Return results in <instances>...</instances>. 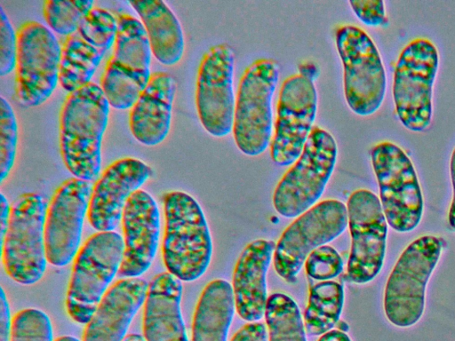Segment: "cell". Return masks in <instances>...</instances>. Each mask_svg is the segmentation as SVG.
<instances>
[{"label": "cell", "mask_w": 455, "mask_h": 341, "mask_svg": "<svg viewBox=\"0 0 455 341\" xmlns=\"http://www.w3.org/2000/svg\"><path fill=\"white\" fill-rule=\"evenodd\" d=\"M117 17L109 11L93 7L78 29L61 44L59 84L72 92L92 82L107 52L115 44Z\"/></svg>", "instance_id": "cell-17"}, {"label": "cell", "mask_w": 455, "mask_h": 341, "mask_svg": "<svg viewBox=\"0 0 455 341\" xmlns=\"http://www.w3.org/2000/svg\"><path fill=\"white\" fill-rule=\"evenodd\" d=\"M265 319L268 341H307L299 308L291 297L283 293L269 296Z\"/></svg>", "instance_id": "cell-28"}, {"label": "cell", "mask_w": 455, "mask_h": 341, "mask_svg": "<svg viewBox=\"0 0 455 341\" xmlns=\"http://www.w3.org/2000/svg\"><path fill=\"white\" fill-rule=\"evenodd\" d=\"M338 147L327 131L314 126L303 151L277 183L275 210L284 218L299 217L321 198L334 170Z\"/></svg>", "instance_id": "cell-5"}, {"label": "cell", "mask_w": 455, "mask_h": 341, "mask_svg": "<svg viewBox=\"0 0 455 341\" xmlns=\"http://www.w3.org/2000/svg\"><path fill=\"white\" fill-rule=\"evenodd\" d=\"M17 57V32L0 5V75L15 70Z\"/></svg>", "instance_id": "cell-33"}, {"label": "cell", "mask_w": 455, "mask_h": 341, "mask_svg": "<svg viewBox=\"0 0 455 341\" xmlns=\"http://www.w3.org/2000/svg\"><path fill=\"white\" fill-rule=\"evenodd\" d=\"M117 24L113 52L104 67L100 86L110 107L126 110L132 108L150 79L152 53L139 19L120 13Z\"/></svg>", "instance_id": "cell-8"}, {"label": "cell", "mask_w": 455, "mask_h": 341, "mask_svg": "<svg viewBox=\"0 0 455 341\" xmlns=\"http://www.w3.org/2000/svg\"><path fill=\"white\" fill-rule=\"evenodd\" d=\"M338 327V330L341 331V332H344V333H347V331L348 330V325L343 321H339L338 323L336 324Z\"/></svg>", "instance_id": "cell-42"}, {"label": "cell", "mask_w": 455, "mask_h": 341, "mask_svg": "<svg viewBox=\"0 0 455 341\" xmlns=\"http://www.w3.org/2000/svg\"><path fill=\"white\" fill-rule=\"evenodd\" d=\"M160 220L157 203L147 191L130 196L121 221L124 250L118 276L139 277L149 269L158 248Z\"/></svg>", "instance_id": "cell-20"}, {"label": "cell", "mask_w": 455, "mask_h": 341, "mask_svg": "<svg viewBox=\"0 0 455 341\" xmlns=\"http://www.w3.org/2000/svg\"><path fill=\"white\" fill-rule=\"evenodd\" d=\"M316 112L314 82L299 74L287 77L279 91L270 144V156L275 164L292 165L299 157L314 128Z\"/></svg>", "instance_id": "cell-16"}, {"label": "cell", "mask_w": 455, "mask_h": 341, "mask_svg": "<svg viewBox=\"0 0 455 341\" xmlns=\"http://www.w3.org/2000/svg\"><path fill=\"white\" fill-rule=\"evenodd\" d=\"M235 61L233 49L219 44L208 49L199 64L196 107L202 126L213 137H225L233 129Z\"/></svg>", "instance_id": "cell-15"}, {"label": "cell", "mask_w": 455, "mask_h": 341, "mask_svg": "<svg viewBox=\"0 0 455 341\" xmlns=\"http://www.w3.org/2000/svg\"><path fill=\"white\" fill-rule=\"evenodd\" d=\"M348 224L347 206L323 200L297 217L283 232L274 251V267L286 282L297 281L307 256L339 236Z\"/></svg>", "instance_id": "cell-13"}, {"label": "cell", "mask_w": 455, "mask_h": 341, "mask_svg": "<svg viewBox=\"0 0 455 341\" xmlns=\"http://www.w3.org/2000/svg\"><path fill=\"white\" fill-rule=\"evenodd\" d=\"M348 4L355 16L365 25L377 27L388 22L382 0H350Z\"/></svg>", "instance_id": "cell-34"}, {"label": "cell", "mask_w": 455, "mask_h": 341, "mask_svg": "<svg viewBox=\"0 0 455 341\" xmlns=\"http://www.w3.org/2000/svg\"><path fill=\"white\" fill-rule=\"evenodd\" d=\"M19 127L15 112L7 99L0 97V182L11 172L17 154Z\"/></svg>", "instance_id": "cell-30"}, {"label": "cell", "mask_w": 455, "mask_h": 341, "mask_svg": "<svg viewBox=\"0 0 455 341\" xmlns=\"http://www.w3.org/2000/svg\"><path fill=\"white\" fill-rule=\"evenodd\" d=\"M110 105L100 86L91 82L69 92L60 111V151L74 178L92 182L101 169V144Z\"/></svg>", "instance_id": "cell-1"}, {"label": "cell", "mask_w": 455, "mask_h": 341, "mask_svg": "<svg viewBox=\"0 0 455 341\" xmlns=\"http://www.w3.org/2000/svg\"><path fill=\"white\" fill-rule=\"evenodd\" d=\"M181 281L169 272L160 273L148 283L143 312L145 341H188L180 302Z\"/></svg>", "instance_id": "cell-24"}, {"label": "cell", "mask_w": 455, "mask_h": 341, "mask_svg": "<svg viewBox=\"0 0 455 341\" xmlns=\"http://www.w3.org/2000/svg\"><path fill=\"white\" fill-rule=\"evenodd\" d=\"M318 341H351V339L347 333L338 329H331L322 335Z\"/></svg>", "instance_id": "cell-40"}, {"label": "cell", "mask_w": 455, "mask_h": 341, "mask_svg": "<svg viewBox=\"0 0 455 341\" xmlns=\"http://www.w3.org/2000/svg\"><path fill=\"white\" fill-rule=\"evenodd\" d=\"M11 311L5 292L1 287L0 291V341H11L12 335Z\"/></svg>", "instance_id": "cell-36"}, {"label": "cell", "mask_w": 455, "mask_h": 341, "mask_svg": "<svg viewBox=\"0 0 455 341\" xmlns=\"http://www.w3.org/2000/svg\"><path fill=\"white\" fill-rule=\"evenodd\" d=\"M278 79V64L267 58L253 61L240 79L232 133L236 147L246 155H259L271 144L272 99Z\"/></svg>", "instance_id": "cell-4"}, {"label": "cell", "mask_w": 455, "mask_h": 341, "mask_svg": "<svg viewBox=\"0 0 455 341\" xmlns=\"http://www.w3.org/2000/svg\"><path fill=\"white\" fill-rule=\"evenodd\" d=\"M54 341H80L78 338L72 336H61L54 339Z\"/></svg>", "instance_id": "cell-43"}, {"label": "cell", "mask_w": 455, "mask_h": 341, "mask_svg": "<svg viewBox=\"0 0 455 341\" xmlns=\"http://www.w3.org/2000/svg\"><path fill=\"white\" fill-rule=\"evenodd\" d=\"M92 190V182L71 178L60 185L48 202L44 246L52 266L68 265L79 250Z\"/></svg>", "instance_id": "cell-18"}, {"label": "cell", "mask_w": 455, "mask_h": 341, "mask_svg": "<svg viewBox=\"0 0 455 341\" xmlns=\"http://www.w3.org/2000/svg\"><path fill=\"white\" fill-rule=\"evenodd\" d=\"M93 4L92 0H45L43 16L52 31L68 36L78 29Z\"/></svg>", "instance_id": "cell-29"}, {"label": "cell", "mask_w": 455, "mask_h": 341, "mask_svg": "<svg viewBox=\"0 0 455 341\" xmlns=\"http://www.w3.org/2000/svg\"><path fill=\"white\" fill-rule=\"evenodd\" d=\"M371 160L387 224L400 233L412 231L421 220L424 201L411 160L391 141L374 145Z\"/></svg>", "instance_id": "cell-11"}, {"label": "cell", "mask_w": 455, "mask_h": 341, "mask_svg": "<svg viewBox=\"0 0 455 341\" xmlns=\"http://www.w3.org/2000/svg\"><path fill=\"white\" fill-rule=\"evenodd\" d=\"M450 172L452 184V200L448 213V222L450 226L455 230V147L451 156Z\"/></svg>", "instance_id": "cell-38"}, {"label": "cell", "mask_w": 455, "mask_h": 341, "mask_svg": "<svg viewBox=\"0 0 455 341\" xmlns=\"http://www.w3.org/2000/svg\"><path fill=\"white\" fill-rule=\"evenodd\" d=\"M347 210L351 235L347 274L355 283H367L382 268L387 222L379 198L368 189L354 191L347 199Z\"/></svg>", "instance_id": "cell-14"}, {"label": "cell", "mask_w": 455, "mask_h": 341, "mask_svg": "<svg viewBox=\"0 0 455 341\" xmlns=\"http://www.w3.org/2000/svg\"><path fill=\"white\" fill-rule=\"evenodd\" d=\"M11 341H54L49 316L36 308H26L12 317Z\"/></svg>", "instance_id": "cell-31"}, {"label": "cell", "mask_w": 455, "mask_h": 341, "mask_svg": "<svg viewBox=\"0 0 455 341\" xmlns=\"http://www.w3.org/2000/svg\"><path fill=\"white\" fill-rule=\"evenodd\" d=\"M442 250L438 237L423 235L411 242L400 255L384 292V312L393 325L408 328L421 318L426 288Z\"/></svg>", "instance_id": "cell-7"}, {"label": "cell", "mask_w": 455, "mask_h": 341, "mask_svg": "<svg viewBox=\"0 0 455 341\" xmlns=\"http://www.w3.org/2000/svg\"><path fill=\"white\" fill-rule=\"evenodd\" d=\"M11 214V206L3 193L0 194V242L4 238Z\"/></svg>", "instance_id": "cell-37"}, {"label": "cell", "mask_w": 455, "mask_h": 341, "mask_svg": "<svg viewBox=\"0 0 455 341\" xmlns=\"http://www.w3.org/2000/svg\"><path fill=\"white\" fill-rule=\"evenodd\" d=\"M235 309L232 285L215 279L204 288L192 321V341H227Z\"/></svg>", "instance_id": "cell-26"}, {"label": "cell", "mask_w": 455, "mask_h": 341, "mask_svg": "<svg viewBox=\"0 0 455 341\" xmlns=\"http://www.w3.org/2000/svg\"><path fill=\"white\" fill-rule=\"evenodd\" d=\"M123 341H145L143 336L140 334L131 333L127 335Z\"/></svg>", "instance_id": "cell-41"}, {"label": "cell", "mask_w": 455, "mask_h": 341, "mask_svg": "<svg viewBox=\"0 0 455 341\" xmlns=\"http://www.w3.org/2000/svg\"><path fill=\"white\" fill-rule=\"evenodd\" d=\"M267 339L266 326L258 321L243 325L235 333L231 341H267Z\"/></svg>", "instance_id": "cell-35"}, {"label": "cell", "mask_w": 455, "mask_h": 341, "mask_svg": "<svg viewBox=\"0 0 455 341\" xmlns=\"http://www.w3.org/2000/svg\"><path fill=\"white\" fill-rule=\"evenodd\" d=\"M176 81L166 72H154L129 113V127L140 144L154 147L169 134Z\"/></svg>", "instance_id": "cell-23"}, {"label": "cell", "mask_w": 455, "mask_h": 341, "mask_svg": "<svg viewBox=\"0 0 455 341\" xmlns=\"http://www.w3.org/2000/svg\"><path fill=\"white\" fill-rule=\"evenodd\" d=\"M148 283L142 278H122L102 297L82 341H123L139 310L144 305Z\"/></svg>", "instance_id": "cell-21"}, {"label": "cell", "mask_w": 455, "mask_h": 341, "mask_svg": "<svg viewBox=\"0 0 455 341\" xmlns=\"http://www.w3.org/2000/svg\"><path fill=\"white\" fill-rule=\"evenodd\" d=\"M299 75L313 81L315 80L319 75V69L314 63H303L299 67Z\"/></svg>", "instance_id": "cell-39"}, {"label": "cell", "mask_w": 455, "mask_h": 341, "mask_svg": "<svg viewBox=\"0 0 455 341\" xmlns=\"http://www.w3.org/2000/svg\"><path fill=\"white\" fill-rule=\"evenodd\" d=\"M335 43L343 66L347 106L361 116L374 114L387 90L386 71L376 44L363 29L354 25L339 26Z\"/></svg>", "instance_id": "cell-10"}, {"label": "cell", "mask_w": 455, "mask_h": 341, "mask_svg": "<svg viewBox=\"0 0 455 341\" xmlns=\"http://www.w3.org/2000/svg\"><path fill=\"white\" fill-rule=\"evenodd\" d=\"M305 270L308 277L320 281H331L343 270V260L331 246L323 245L314 250L307 258Z\"/></svg>", "instance_id": "cell-32"}, {"label": "cell", "mask_w": 455, "mask_h": 341, "mask_svg": "<svg viewBox=\"0 0 455 341\" xmlns=\"http://www.w3.org/2000/svg\"><path fill=\"white\" fill-rule=\"evenodd\" d=\"M140 17L152 55L164 66H173L183 57L185 39L175 13L162 0L129 1Z\"/></svg>", "instance_id": "cell-25"}, {"label": "cell", "mask_w": 455, "mask_h": 341, "mask_svg": "<svg viewBox=\"0 0 455 341\" xmlns=\"http://www.w3.org/2000/svg\"><path fill=\"white\" fill-rule=\"evenodd\" d=\"M47 207L46 199L37 193L23 194L11 206L7 230L1 242L2 263L7 275L20 284H35L45 273Z\"/></svg>", "instance_id": "cell-6"}, {"label": "cell", "mask_w": 455, "mask_h": 341, "mask_svg": "<svg viewBox=\"0 0 455 341\" xmlns=\"http://www.w3.org/2000/svg\"><path fill=\"white\" fill-rule=\"evenodd\" d=\"M16 32L15 98L25 107H38L59 83L61 44L49 28L36 20L22 23Z\"/></svg>", "instance_id": "cell-12"}, {"label": "cell", "mask_w": 455, "mask_h": 341, "mask_svg": "<svg viewBox=\"0 0 455 341\" xmlns=\"http://www.w3.org/2000/svg\"><path fill=\"white\" fill-rule=\"evenodd\" d=\"M165 218L162 256L167 271L181 282H193L207 270L212 254L211 233L204 211L183 191L164 194Z\"/></svg>", "instance_id": "cell-2"}, {"label": "cell", "mask_w": 455, "mask_h": 341, "mask_svg": "<svg viewBox=\"0 0 455 341\" xmlns=\"http://www.w3.org/2000/svg\"><path fill=\"white\" fill-rule=\"evenodd\" d=\"M275 249L273 241L257 239L247 244L236 261L232 288L235 310L244 321H256L265 316L267 273Z\"/></svg>", "instance_id": "cell-22"}, {"label": "cell", "mask_w": 455, "mask_h": 341, "mask_svg": "<svg viewBox=\"0 0 455 341\" xmlns=\"http://www.w3.org/2000/svg\"><path fill=\"white\" fill-rule=\"evenodd\" d=\"M344 304L343 285L334 281L314 284L303 315L306 334L322 336L339 321Z\"/></svg>", "instance_id": "cell-27"}, {"label": "cell", "mask_w": 455, "mask_h": 341, "mask_svg": "<svg viewBox=\"0 0 455 341\" xmlns=\"http://www.w3.org/2000/svg\"><path fill=\"white\" fill-rule=\"evenodd\" d=\"M145 162L124 157L110 163L92 185L87 219L98 232L114 231L130 196L152 176Z\"/></svg>", "instance_id": "cell-19"}, {"label": "cell", "mask_w": 455, "mask_h": 341, "mask_svg": "<svg viewBox=\"0 0 455 341\" xmlns=\"http://www.w3.org/2000/svg\"><path fill=\"white\" fill-rule=\"evenodd\" d=\"M123 237L115 231L92 234L72 266L65 306L69 318L86 325L117 274L124 255Z\"/></svg>", "instance_id": "cell-3"}, {"label": "cell", "mask_w": 455, "mask_h": 341, "mask_svg": "<svg viewBox=\"0 0 455 341\" xmlns=\"http://www.w3.org/2000/svg\"><path fill=\"white\" fill-rule=\"evenodd\" d=\"M439 55L432 41L418 37L401 51L393 80V99L396 115L409 131L427 130L433 113V87Z\"/></svg>", "instance_id": "cell-9"}]
</instances>
